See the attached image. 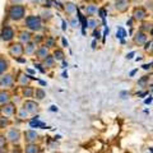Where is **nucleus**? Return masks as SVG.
I'll return each instance as SVG.
<instances>
[{
  "label": "nucleus",
  "instance_id": "26",
  "mask_svg": "<svg viewBox=\"0 0 153 153\" xmlns=\"http://www.w3.org/2000/svg\"><path fill=\"white\" fill-rule=\"evenodd\" d=\"M8 124V120L5 117H1L0 119V129H3V128H5V125Z\"/></svg>",
  "mask_w": 153,
  "mask_h": 153
},
{
  "label": "nucleus",
  "instance_id": "4",
  "mask_svg": "<svg viewBox=\"0 0 153 153\" xmlns=\"http://www.w3.org/2000/svg\"><path fill=\"white\" fill-rule=\"evenodd\" d=\"M14 37V31L12 30L10 27H5L1 32V38L4 41H10L12 38Z\"/></svg>",
  "mask_w": 153,
  "mask_h": 153
},
{
  "label": "nucleus",
  "instance_id": "8",
  "mask_svg": "<svg viewBox=\"0 0 153 153\" xmlns=\"http://www.w3.org/2000/svg\"><path fill=\"white\" fill-rule=\"evenodd\" d=\"M25 108L27 110V112H28V114H33V112H36V111H37L38 105H37L35 101H26V103H25Z\"/></svg>",
  "mask_w": 153,
  "mask_h": 153
},
{
  "label": "nucleus",
  "instance_id": "6",
  "mask_svg": "<svg viewBox=\"0 0 153 153\" xmlns=\"http://www.w3.org/2000/svg\"><path fill=\"white\" fill-rule=\"evenodd\" d=\"M23 52H25V49H23V46H22V45H19V44L13 45V46L10 47V54H12L14 57L21 56Z\"/></svg>",
  "mask_w": 153,
  "mask_h": 153
},
{
  "label": "nucleus",
  "instance_id": "42",
  "mask_svg": "<svg viewBox=\"0 0 153 153\" xmlns=\"http://www.w3.org/2000/svg\"><path fill=\"white\" fill-rule=\"evenodd\" d=\"M56 110H57L56 106H51V111H56Z\"/></svg>",
  "mask_w": 153,
  "mask_h": 153
},
{
  "label": "nucleus",
  "instance_id": "44",
  "mask_svg": "<svg viewBox=\"0 0 153 153\" xmlns=\"http://www.w3.org/2000/svg\"><path fill=\"white\" fill-rule=\"evenodd\" d=\"M63 65H64L63 68H66V66H68V63H65V61H64V63H63Z\"/></svg>",
  "mask_w": 153,
  "mask_h": 153
},
{
  "label": "nucleus",
  "instance_id": "15",
  "mask_svg": "<svg viewBox=\"0 0 153 153\" xmlns=\"http://www.w3.org/2000/svg\"><path fill=\"white\" fill-rule=\"evenodd\" d=\"M7 69H8V61L0 57V74L4 73Z\"/></svg>",
  "mask_w": 153,
  "mask_h": 153
},
{
  "label": "nucleus",
  "instance_id": "25",
  "mask_svg": "<svg viewBox=\"0 0 153 153\" xmlns=\"http://www.w3.org/2000/svg\"><path fill=\"white\" fill-rule=\"evenodd\" d=\"M32 93H33V89L32 88H27V89H25V92H23L25 97H31Z\"/></svg>",
  "mask_w": 153,
  "mask_h": 153
},
{
  "label": "nucleus",
  "instance_id": "33",
  "mask_svg": "<svg viewBox=\"0 0 153 153\" xmlns=\"http://www.w3.org/2000/svg\"><path fill=\"white\" fill-rule=\"evenodd\" d=\"M120 96H121V98H126V96H129V93L128 92H121Z\"/></svg>",
  "mask_w": 153,
  "mask_h": 153
},
{
  "label": "nucleus",
  "instance_id": "41",
  "mask_svg": "<svg viewBox=\"0 0 153 153\" xmlns=\"http://www.w3.org/2000/svg\"><path fill=\"white\" fill-rule=\"evenodd\" d=\"M63 30H66V23L63 21Z\"/></svg>",
  "mask_w": 153,
  "mask_h": 153
},
{
  "label": "nucleus",
  "instance_id": "29",
  "mask_svg": "<svg viewBox=\"0 0 153 153\" xmlns=\"http://www.w3.org/2000/svg\"><path fill=\"white\" fill-rule=\"evenodd\" d=\"M88 25H89V27H91V28H94V27H96V25H97V22H96L94 19H91V21L88 22Z\"/></svg>",
  "mask_w": 153,
  "mask_h": 153
},
{
  "label": "nucleus",
  "instance_id": "19",
  "mask_svg": "<svg viewBox=\"0 0 153 153\" xmlns=\"http://www.w3.org/2000/svg\"><path fill=\"white\" fill-rule=\"evenodd\" d=\"M37 147L33 146V144H30L26 147V153H37Z\"/></svg>",
  "mask_w": 153,
  "mask_h": 153
},
{
  "label": "nucleus",
  "instance_id": "16",
  "mask_svg": "<svg viewBox=\"0 0 153 153\" xmlns=\"http://www.w3.org/2000/svg\"><path fill=\"white\" fill-rule=\"evenodd\" d=\"M37 56L38 57H47V49H46V46L41 47V49L37 51Z\"/></svg>",
  "mask_w": 153,
  "mask_h": 153
},
{
  "label": "nucleus",
  "instance_id": "39",
  "mask_svg": "<svg viewBox=\"0 0 153 153\" xmlns=\"http://www.w3.org/2000/svg\"><path fill=\"white\" fill-rule=\"evenodd\" d=\"M133 56H134V52H130V54H129V55H128V59H131V57H133Z\"/></svg>",
  "mask_w": 153,
  "mask_h": 153
},
{
  "label": "nucleus",
  "instance_id": "13",
  "mask_svg": "<svg viewBox=\"0 0 153 153\" xmlns=\"http://www.w3.org/2000/svg\"><path fill=\"white\" fill-rule=\"evenodd\" d=\"M30 125H31L32 128H42V129H46V128H47L44 123H41L40 120H38V116H36L35 119H33V120L30 123Z\"/></svg>",
  "mask_w": 153,
  "mask_h": 153
},
{
  "label": "nucleus",
  "instance_id": "28",
  "mask_svg": "<svg viewBox=\"0 0 153 153\" xmlns=\"http://www.w3.org/2000/svg\"><path fill=\"white\" fill-rule=\"evenodd\" d=\"M52 63H54V60H52V57H51V56H47V57H46V65L51 66V65H52Z\"/></svg>",
  "mask_w": 153,
  "mask_h": 153
},
{
  "label": "nucleus",
  "instance_id": "9",
  "mask_svg": "<svg viewBox=\"0 0 153 153\" xmlns=\"http://www.w3.org/2000/svg\"><path fill=\"white\" fill-rule=\"evenodd\" d=\"M8 138H9V140L10 142H18L19 140V138H21V134H19L18 130H16V129H12V130H9L8 131Z\"/></svg>",
  "mask_w": 153,
  "mask_h": 153
},
{
  "label": "nucleus",
  "instance_id": "32",
  "mask_svg": "<svg viewBox=\"0 0 153 153\" xmlns=\"http://www.w3.org/2000/svg\"><path fill=\"white\" fill-rule=\"evenodd\" d=\"M46 45H47V46H52V45H54V40H52V38H49Z\"/></svg>",
  "mask_w": 153,
  "mask_h": 153
},
{
  "label": "nucleus",
  "instance_id": "5",
  "mask_svg": "<svg viewBox=\"0 0 153 153\" xmlns=\"http://www.w3.org/2000/svg\"><path fill=\"white\" fill-rule=\"evenodd\" d=\"M134 42L137 45H144L147 42V35L146 32H138L135 36H134Z\"/></svg>",
  "mask_w": 153,
  "mask_h": 153
},
{
  "label": "nucleus",
  "instance_id": "20",
  "mask_svg": "<svg viewBox=\"0 0 153 153\" xmlns=\"http://www.w3.org/2000/svg\"><path fill=\"white\" fill-rule=\"evenodd\" d=\"M153 30V25L152 23H144V25H143V27H142V31L143 32H151Z\"/></svg>",
  "mask_w": 153,
  "mask_h": 153
},
{
  "label": "nucleus",
  "instance_id": "22",
  "mask_svg": "<svg viewBox=\"0 0 153 153\" xmlns=\"http://www.w3.org/2000/svg\"><path fill=\"white\" fill-rule=\"evenodd\" d=\"M30 33H28V32H22L21 33V37H19V38H21V41H23V42H27V41H30Z\"/></svg>",
  "mask_w": 153,
  "mask_h": 153
},
{
  "label": "nucleus",
  "instance_id": "21",
  "mask_svg": "<svg viewBox=\"0 0 153 153\" xmlns=\"http://www.w3.org/2000/svg\"><path fill=\"white\" fill-rule=\"evenodd\" d=\"M45 91L44 89H40V88H38V89H36V97L38 98V100H42V98H44L45 97Z\"/></svg>",
  "mask_w": 153,
  "mask_h": 153
},
{
  "label": "nucleus",
  "instance_id": "11",
  "mask_svg": "<svg viewBox=\"0 0 153 153\" xmlns=\"http://www.w3.org/2000/svg\"><path fill=\"white\" fill-rule=\"evenodd\" d=\"M12 83H13V78L10 75L1 76V79H0V84H1L3 87H9V85H12Z\"/></svg>",
  "mask_w": 153,
  "mask_h": 153
},
{
  "label": "nucleus",
  "instance_id": "40",
  "mask_svg": "<svg viewBox=\"0 0 153 153\" xmlns=\"http://www.w3.org/2000/svg\"><path fill=\"white\" fill-rule=\"evenodd\" d=\"M18 61H19V63H26V60L25 59H21V57H19V59H17Z\"/></svg>",
  "mask_w": 153,
  "mask_h": 153
},
{
  "label": "nucleus",
  "instance_id": "3",
  "mask_svg": "<svg viewBox=\"0 0 153 153\" xmlns=\"http://www.w3.org/2000/svg\"><path fill=\"white\" fill-rule=\"evenodd\" d=\"M129 4H130V1L129 0H115V7H116V9L119 12H126L129 9Z\"/></svg>",
  "mask_w": 153,
  "mask_h": 153
},
{
  "label": "nucleus",
  "instance_id": "12",
  "mask_svg": "<svg viewBox=\"0 0 153 153\" xmlns=\"http://www.w3.org/2000/svg\"><path fill=\"white\" fill-rule=\"evenodd\" d=\"M25 137H26V140L27 142H33L37 139V133L33 131V130H27L25 133Z\"/></svg>",
  "mask_w": 153,
  "mask_h": 153
},
{
  "label": "nucleus",
  "instance_id": "18",
  "mask_svg": "<svg viewBox=\"0 0 153 153\" xmlns=\"http://www.w3.org/2000/svg\"><path fill=\"white\" fill-rule=\"evenodd\" d=\"M125 36H126L125 30H124L123 27H119V28H117V31H116V37H119V38H121V40H123V38L125 37Z\"/></svg>",
  "mask_w": 153,
  "mask_h": 153
},
{
  "label": "nucleus",
  "instance_id": "10",
  "mask_svg": "<svg viewBox=\"0 0 153 153\" xmlns=\"http://www.w3.org/2000/svg\"><path fill=\"white\" fill-rule=\"evenodd\" d=\"M14 110H16V107H14V105H12V103L4 105V107H1L3 114H5L7 116H10V115H13L14 114Z\"/></svg>",
  "mask_w": 153,
  "mask_h": 153
},
{
  "label": "nucleus",
  "instance_id": "14",
  "mask_svg": "<svg viewBox=\"0 0 153 153\" xmlns=\"http://www.w3.org/2000/svg\"><path fill=\"white\" fill-rule=\"evenodd\" d=\"M9 101V93L5 91H1L0 92V103H5Z\"/></svg>",
  "mask_w": 153,
  "mask_h": 153
},
{
  "label": "nucleus",
  "instance_id": "34",
  "mask_svg": "<svg viewBox=\"0 0 153 153\" xmlns=\"http://www.w3.org/2000/svg\"><path fill=\"white\" fill-rule=\"evenodd\" d=\"M93 36H94L96 38H100V32H98V31H94V33H93Z\"/></svg>",
  "mask_w": 153,
  "mask_h": 153
},
{
  "label": "nucleus",
  "instance_id": "17",
  "mask_svg": "<svg viewBox=\"0 0 153 153\" xmlns=\"http://www.w3.org/2000/svg\"><path fill=\"white\" fill-rule=\"evenodd\" d=\"M65 10L71 14V13H74L76 10V7L74 5L73 3H68V4H66V7H65Z\"/></svg>",
  "mask_w": 153,
  "mask_h": 153
},
{
  "label": "nucleus",
  "instance_id": "31",
  "mask_svg": "<svg viewBox=\"0 0 153 153\" xmlns=\"http://www.w3.org/2000/svg\"><path fill=\"white\" fill-rule=\"evenodd\" d=\"M4 146H5V138L0 137V148H3Z\"/></svg>",
  "mask_w": 153,
  "mask_h": 153
},
{
  "label": "nucleus",
  "instance_id": "1",
  "mask_svg": "<svg viewBox=\"0 0 153 153\" xmlns=\"http://www.w3.org/2000/svg\"><path fill=\"white\" fill-rule=\"evenodd\" d=\"M25 7L22 5H13L10 8V10H9V17L13 21H19V19H22L25 17Z\"/></svg>",
  "mask_w": 153,
  "mask_h": 153
},
{
  "label": "nucleus",
  "instance_id": "27",
  "mask_svg": "<svg viewBox=\"0 0 153 153\" xmlns=\"http://www.w3.org/2000/svg\"><path fill=\"white\" fill-rule=\"evenodd\" d=\"M33 49H35V45H33V44H28V45H27L26 52H27V54H31V52L33 51Z\"/></svg>",
  "mask_w": 153,
  "mask_h": 153
},
{
  "label": "nucleus",
  "instance_id": "30",
  "mask_svg": "<svg viewBox=\"0 0 153 153\" xmlns=\"http://www.w3.org/2000/svg\"><path fill=\"white\" fill-rule=\"evenodd\" d=\"M100 17L105 19V17H106V10H105V9H100Z\"/></svg>",
  "mask_w": 153,
  "mask_h": 153
},
{
  "label": "nucleus",
  "instance_id": "37",
  "mask_svg": "<svg viewBox=\"0 0 153 153\" xmlns=\"http://www.w3.org/2000/svg\"><path fill=\"white\" fill-rule=\"evenodd\" d=\"M144 102H146V103H151V102H152V97H149V98H147V100H146V101H144Z\"/></svg>",
  "mask_w": 153,
  "mask_h": 153
},
{
  "label": "nucleus",
  "instance_id": "45",
  "mask_svg": "<svg viewBox=\"0 0 153 153\" xmlns=\"http://www.w3.org/2000/svg\"><path fill=\"white\" fill-rule=\"evenodd\" d=\"M33 1H37L38 3V1H42V0H33Z\"/></svg>",
  "mask_w": 153,
  "mask_h": 153
},
{
  "label": "nucleus",
  "instance_id": "23",
  "mask_svg": "<svg viewBox=\"0 0 153 153\" xmlns=\"http://www.w3.org/2000/svg\"><path fill=\"white\" fill-rule=\"evenodd\" d=\"M55 59H56V60H63V59H64V54H63V51L57 50V51L55 52Z\"/></svg>",
  "mask_w": 153,
  "mask_h": 153
},
{
  "label": "nucleus",
  "instance_id": "2",
  "mask_svg": "<svg viewBox=\"0 0 153 153\" xmlns=\"http://www.w3.org/2000/svg\"><path fill=\"white\" fill-rule=\"evenodd\" d=\"M26 26L30 28L31 31H40L41 30V19L40 17L30 16L26 18Z\"/></svg>",
  "mask_w": 153,
  "mask_h": 153
},
{
  "label": "nucleus",
  "instance_id": "7",
  "mask_svg": "<svg viewBox=\"0 0 153 153\" xmlns=\"http://www.w3.org/2000/svg\"><path fill=\"white\" fill-rule=\"evenodd\" d=\"M147 17V12L144 8H137L134 10V19H138V21H143Z\"/></svg>",
  "mask_w": 153,
  "mask_h": 153
},
{
  "label": "nucleus",
  "instance_id": "24",
  "mask_svg": "<svg viewBox=\"0 0 153 153\" xmlns=\"http://www.w3.org/2000/svg\"><path fill=\"white\" fill-rule=\"evenodd\" d=\"M94 12H97V8H96V5H89V7H87V13H88V14H93Z\"/></svg>",
  "mask_w": 153,
  "mask_h": 153
},
{
  "label": "nucleus",
  "instance_id": "43",
  "mask_svg": "<svg viewBox=\"0 0 153 153\" xmlns=\"http://www.w3.org/2000/svg\"><path fill=\"white\" fill-rule=\"evenodd\" d=\"M135 73H137V69H135V70H133V71H131V73H130V75H134V74H135Z\"/></svg>",
  "mask_w": 153,
  "mask_h": 153
},
{
  "label": "nucleus",
  "instance_id": "38",
  "mask_svg": "<svg viewBox=\"0 0 153 153\" xmlns=\"http://www.w3.org/2000/svg\"><path fill=\"white\" fill-rule=\"evenodd\" d=\"M63 44H64V46H68V41H66L65 38H63Z\"/></svg>",
  "mask_w": 153,
  "mask_h": 153
},
{
  "label": "nucleus",
  "instance_id": "35",
  "mask_svg": "<svg viewBox=\"0 0 153 153\" xmlns=\"http://www.w3.org/2000/svg\"><path fill=\"white\" fill-rule=\"evenodd\" d=\"M36 68H37V69H40V71H41V73H44V71H45L44 69H42V68H41V65H38V64L36 65Z\"/></svg>",
  "mask_w": 153,
  "mask_h": 153
},
{
  "label": "nucleus",
  "instance_id": "36",
  "mask_svg": "<svg viewBox=\"0 0 153 153\" xmlns=\"http://www.w3.org/2000/svg\"><path fill=\"white\" fill-rule=\"evenodd\" d=\"M76 25H78V22L76 21H71V26L73 27H76Z\"/></svg>",
  "mask_w": 153,
  "mask_h": 153
}]
</instances>
